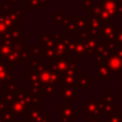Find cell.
<instances>
[{
    "label": "cell",
    "mask_w": 122,
    "mask_h": 122,
    "mask_svg": "<svg viewBox=\"0 0 122 122\" xmlns=\"http://www.w3.org/2000/svg\"><path fill=\"white\" fill-rule=\"evenodd\" d=\"M61 112L60 122H73L77 119V109L72 106V100H65L59 106Z\"/></svg>",
    "instance_id": "cell-1"
},
{
    "label": "cell",
    "mask_w": 122,
    "mask_h": 122,
    "mask_svg": "<svg viewBox=\"0 0 122 122\" xmlns=\"http://www.w3.org/2000/svg\"><path fill=\"white\" fill-rule=\"evenodd\" d=\"M111 72L107 61L94 62V76L97 77L99 81H112Z\"/></svg>",
    "instance_id": "cell-2"
},
{
    "label": "cell",
    "mask_w": 122,
    "mask_h": 122,
    "mask_svg": "<svg viewBox=\"0 0 122 122\" xmlns=\"http://www.w3.org/2000/svg\"><path fill=\"white\" fill-rule=\"evenodd\" d=\"M69 67V58H54L51 60L50 65H47V68L51 71L58 72L62 74Z\"/></svg>",
    "instance_id": "cell-3"
},
{
    "label": "cell",
    "mask_w": 122,
    "mask_h": 122,
    "mask_svg": "<svg viewBox=\"0 0 122 122\" xmlns=\"http://www.w3.org/2000/svg\"><path fill=\"white\" fill-rule=\"evenodd\" d=\"M103 24L101 20L98 17L90 16L89 17V24H88V30L92 37L98 38L101 35V30H102Z\"/></svg>",
    "instance_id": "cell-4"
},
{
    "label": "cell",
    "mask_w": 122,
    "mask_h": 122,
    "mask_svg": "<svg viewBox=\"0 0 122 122\" xmlns=\"http://www.w3.org/2000/svg\"><path fill=\"white\" fill-rule=\"evenodd\" d=\"M81 110L82 112H86V115H89L91 117H94V118H98L99 115V111L96 105L95 100H92V99H86V101L82 104L81 106Z\"/></svg>",
    "instance_id": "cell-5"
},
{
    "label": "cell",
    "mask_w": 122,
    "mask_h": 122,
    "mask_svg": "<svg viewBox=\"0 0 122 122\" xmlns=\"http://www.w3.org/2000/svg\"><path fill=\"white\" fill-rule=\"evenodd\" d=\"M112 55V51L108 49L106 44L99 43L96 50H95V54H94V62H103L107 61L109 57Z\"/></svg>",
    "instance_id": "cell-6"
},
{
    "label": "cell",
    "mask_w": 122,
    "mask_h": 122,
    "mask_svg": "<svg viewBox=\"0 0 122 122\" xmlns=\"http://www.w3.org/2000/svg\"><path fill=\"white\" fill-rule=\"evenodd\" d=\"M27 108H28V104H27V102L25 100L16 99L14 102L10 104V111L13 113V115L15 117L16 116H20L24 112H26Z\"/></svg>",
    "instance_id": "cell-7"
},
{
    "label": "cell",
    "mask_w": 122,
    "mask_h": 122,
    "mask_svg": "<svg viewBox=\"0 0 122 122\" xmlns=\"http://www.w3.org/2000/svg\"><path fill=\"white\" fill-rule=\"evenodd\" d=\"M119 1L118 0H106L105 2L101 3L103 9L110 13L114 19L117 18V9L119 6Z\"/></svg>",
    "instance_id": "cell-8"
},
{
    "label": "cell",
    "mask_w": 122,
    "mask_h": 122,
    "mask_svg": "<svg viewBox=\"0 0 122 122\" xmlns=\"http://www.w3.org/2000/svg\"><path fill=\"white\" fill-rule=\"evenodd\" d=\"M107 64L112 72L117 73L122 71V59H120L119 57L113 54H112L109 57V59L107 60Z\"/></svg>",
    "instance_id": "cell-9"
},
{
    "label": "cell",
    "mask_w": 122,
    "mask_h": 122,
    "mask_svg": "<svg viewBox=\"0 0 122 122\" xmlns=\"http://www.w3.org/2000/svg\"><path fill=\"white\" fill-rule=\"evenodd\" d=\"M77 97V90L74 87L60 88L59 98L64 100H73Z\"/></svg>",
    "instance_id": "cell-10"
},
{
    "label": "cell",
    "mask_w": 122,
    "mask_h": 122,
    "mask_svg": "<svg viewBox=\"0 0 122 122\" xmlns=\"http://www.w3.org/2000/svg\"><path fill=\"white\" fill-rule=\"evenodd\" d=\"M74 88L78 91H89L90 90V77L86 75L85 72H82L79 77L76 78V83Z\"/></svg>",
    "instance_id": "cell-11"
},
{
    "label": "cell",
    "mask_w": 122,
    "mask_h": 122,
    "mask_svg": "<svg viewBox=\"0 0 122 122\" xmlns=\"http://www.w3.org/2000/svg\"><path fill=\"white\" fill-rule=\"evenodd\" d=\"M54 51L56 54V58H68V51L65 45L64 40H59L55 43Z\"/></svg>",
    "instance_id": "cell-12"
},
{
    "label": "cell",
    "mask_w": 122,
    "mask_h": 122,
    "mask_svg": "<svg viewBox=\"0 0 122 122\" xmlns=\"http://www.w3.org/2000/svg\"><path fill=\"white\" fill-rule=\"evenodd\" d=\"M98 38L96 37H90L86 41V53L89 55H94L95 50L98 46Z\"/></svg>",
    "instance_id": "cell-13"
},
{
    "label": "cell",
    "mask_w": 122,
    "mask_h": 122,
    "mask_svg": "<svg viewBox=\"0 0 122 122\" xmlns=\"http://www.w3.org/2000/svg\"><path fill=\"white\" fill-rule=\"evenodd\" d=\"M65 45L67 47V51H68V55H71L75 53L76 51V43H77V37L76 38H70L69 36L66 37L64 39Z\"/></svg>",
    "instance_id": "cell-14"
},
{
    "label": "cell",
    "mask_w": 122,
    "mask_h": 122,
    "mask_svg": "<svg viewBox=\"0 0 122 122\" xmlns=\"http://www.w3.org/2000/svg\"><path fill=\"white\" fill-rule=\"evenodd\" d=\"M86 41L84 39L77 38V43H76V51L75 54L77 56V60L82 58V55L86 53Z\"/></svg>",
    "instance_id": "cell-15"
},
{
    "label": "cell",
    "mask_w": 122,
    "mask_h": 122,
    "mask_svg": "<svg viewBox=\"0 0 122 122\" xmlns=\"http://www.w3.org/2000/svg\"><path fill=\"white\" fill-rule=\"evenodd\" d=\"M76 76H61L60 80V88H69L74 87L76 83Z\"/></svg>",
    "instance_id": "cell-16"
},
{
    "label": "cell",
    "mask_w": 122,
    "mask_h": 122,
    "mask_svg": "<svg viewBox=\"0 0 122 122\" xmlns=\"http://www.w3.org/2000/svg\"><path fill=\"white\" fill-rule=\"evenodd\" d=\"M54 90H55V86L49 83V84L41 87V95L44 94V95H47V98H51L54 92Z\"/></svg>",
    "instance_id": "cell-17"
},
{
    "label": "cell",
    "mask_w": 122,
    "mask_h": 122,
    "mask_svg": "<svg viewBox=\"0 0 122 122\" xmlns=\"http://www.w3.org/2000/svg\"><path fill=\"white\" fill-rule=\"evenodd\" d=\"M50 78H51V70H49L47 68V70H45L44 71L39 73V80H40V83H41V87L49 84L50 83Z\"/></svg>",
    "instance_id": "cell-18"
},
{
    "label": "cell",
    "mask_w": 122,
    "mask_h": 122,
    "mask_svg": "<svg viewBox=\"0 0 122 122\" xmlns=\"http://www.w3.org/2000/svg\"><path fill=\"white\" fill-rule=\"evenodd\" d=\"M75 23L77 25L78 30H86L88 29V24H89V17H75Z\"/></svg>",
    "instance_id": "cell-19"
},
{
    "label": "cell",
    "mask_w": 122,
    "mask_h": 122,
    "mask_svg": "<svg viewBox=\"0 0 122 122\" xmlns=\"http://www.w3.org/2000/svg\"><path fill=\"white\" fill-rule=\"evenodd\" d=\"M42 57L43 59H51V60L56 58L54 48H43Z\"/></svg>",
    "instance_id": "cell-20"
},
{
    "label": "cell",
    "mask_w": 122,
    "mask_h": 122,
    "mask_svg": "<svg viewBox=\"0 0 122 122\" xmlns=\"http://www.w3.org/2000/svg\"><path fill=\"white\" fill-rule=\"evenodd\" d=\"M116 31V28L114 25H109V26H103L102 27V30H101V37L105 38L107 37L108 35L112 34V33H114Z\"/></svg>",
    "instance_id": "cell-21"
},
{
    "label": "cell",
    "mask_w": 122,
    "mask_h": 122,
    "mask_svg": "<svg viewBox=\"0 0 122 122\" xmlns=\"http://www.w3.org/2000/svg\"><path fill=\"white\" fill-rule=\"evenodd\" d=\"M26 7L31 11V12H36L38 8H39V2L38 0H25Z\"/></svg>",
    "instance_id": "cell-22"
},
{
    "label": "cell",
    "mask_w": 122,
    "mask_h": 122,
    "mask_svg": "<svg viewBox=\"0 0 122 122\" xmlns=\"http://www.w3.org/2000/svg\"><path fill=\"white\" fill-rule=\"evenodd\" d=\"M60 80H61V75L58 72H54L51 71V78H50V83L54 85L55 87L60 85Z\"/></svg>",
    "instance_id": "cell-23"
},
{
    "label": "cell",
    "mask_w": 122,
    "mask_h": 122,
    "mask_svg": "<svg viewBox=\"0 0 122 122\" xmlns=\"http://www.w3.org/2000/svg\"><path fill=\"white\" fill-rule=\"evenodd\" d=\"M107 122H122V112H113L107 116Z\"/></svg>",
    "instance_id": "cell-24"
},
{
    "label": "cell",
    "mask_w": 122,
    "mask_h": 122,
    "mask_svg": "<svg viewBox=\"0 0 122 122\" xmlns=\"http://www.w3.org/2000/svg\"><path fill=\"white\" fill-rule=\"evenodd\" d=\"M65 18H66V16H65V14L63 12L55 13L53 16H51V20L54 21L56 25H63Z\"/></svg>",
    "instance_id": "cell-25"
},
{
    "label": "cell",
    "mask_w": 122,
    "mask_h": 122,
    "mask_svg": "<svg viewBox=\"0 0 122 122\" xmlns=\"http://www.w3.org/2000/svg\"><path fill=\"white\" fill-rule=\"evenodd\" d=\"M3 93H4V99H5L9 104H11L12 102L15 101V99H16V98H15V93H13V92L8 91L7 89L3 92Z\"/></svg>",
    "instance_id": "cell-26"
},
{
    "label": "cell",
    "mask_w": 122,
    "mask_h": 122,
    "mask_svg": "<svg viewBox=\"0 0 122 122\" xmlns=\"http://www.w3.org/2000/svg\"><path fill=\"white\" fill-rule=\"evenodd\" d=\"M102 99H103V101H104L106 104L115 106V101H116V96H115V94H112V92H111V94H105Z\"/></svg>",
    "instance_id": "cell-27"
},
{
    "label": "cell",
    "mask_w": 122,
    "mask_h": 122,
    "mask_svg": "<svg viewBox=\"0 0 122 122\" xmlns=\"http://www.w3.org/2000/svg\"><path fill=\"white\" fill-rule=\"evenodd\" d=\"M93 1L94 0H83L82 1V7L84 8V10L87 11V12H91L92 7H93Z\"/></svg>",
    "instance_id": "cell-28"
},
{
    "label": "cell",
    "mask_w": 122,
    "mask_h": 122,
    "mask_svg": "<svg viewBox=\"0 0 122 122\" xmlns=\"http://www.w3.org/2000/svg\"><path fill=\"white\" fill-rule=\"evenodd\" d=\"M90 37H92V36H91V34H90V32H89L88 29L78 30V32H77V38L84 39V40H88Z\"/></svg>",
    "instance_id": "cell-29"
},
{
    "label": "cell",
    "mask_w": 122,
    "mask_h": 122,
    "mask_svg": "<svg viewBox=\"0 0 122 122\" xmlns=\"http://www.w3.org/2000/svg\"><path fill=\"white\" fill-rule=\"evenodd\" d=\"M7 90L10 91V92H13V93H15L18 91H20L21 89H20V86H18L17 84H15V82H10V83H9L7 85Z\"/></svg>",
    "instance_id": "cell-30"
},
{
    "label": "cell",
    "mask_w": 122,
    "mask_h": 122,
    "mask_svg": "<svg viewBox=\"0 0 122 122\" xmlns=\"http://www.w3.org/2000/svg\"><path fill=\"white\" fill-rule=\"evenodd\" d=\"M115 42L118 46H122V30H116V31H115Z\"/></svg>",
    "instance_id": "cell-31"
},
{
    "label": "cell",
    "mask_w": 122,
    "mask_h": 122,
    "mask_svg": "<svg viewBox=\"0 0 122 122\" xmlns=\"http://www.w3.org/2000/svg\"><path fill=\"white\" fill-rule=\"evenodd\" d=\"M7 110H10V104L4 98H1L0 99V112H4Z\"/></svg>",
    "instance_id": "cell-32"
},
{
    "label": "cell",
    "mask_w": 122,
    "mask_h": 122,
    "mask_svg": "<svg viewBox=\"0 0 122 122\" xmlns=\"http://www.w3.org/2000/svg\"><path fill=\"white\" fill-rule=\"evenodd\" d=\"M112 54L119 57L120 59H122V46H117V48L112 52Z\"/></svg>",
    "instance_id": "cell-33"
},
{
    "label": "cell",
    "mask_w": 122,
    "mask_h": 122,
    "mask_svg": "<svg viewBox=\"0 0 122 122\" xmlns=\"http://www.w3.org/2000/svg\"><path fill=\"white\" fill-rule=\"evenodd\" d=\"M38 2H39V8H45V7H47V5L48 4H50L51 3V0H38Z\"/></svg>",
    "instance_id": "cell-34"
},
{
    "label": "cell",
    "mask_w": 122,
    "mask_h": 122,
    "mask_svg": "<svg viewBox=\"0 0 122 122\" xmlns=\"http://www.w3.org/2000/svg\"><path fill=\"white\" fill-rule=\"evenodd\" d=\"M86 122H102V121H100L98 118H94V117L86 115Z\"/></svg>",
    "instance_id": "cell-35"
},
{
    "label": "cell",
    "mask_w": 122,
    "mask_h": 122,
    "mask_svg": "<svg viewBox=\"0 0 122 122\" xmlns=\"http://www.w3.org/2000/svg\"><path fill=\"white\" fill-rule=\"evenodd\" d=\"M21 0H8V4L11 5V4H19Z\"/></svg>",
    "instance_id": "cell-36"
},
{
    "label": "cell",
    "mask_w": 122,
    "mask_h": 122,
    "mask_svg": "<svg viewBox=\"0 0 122 122\" xmlns=\"http://www.w3.org/2000/svg\"><path fill=\"white\" fill-rule=\"evenodd\" d=\"M120 82H121V86H122V71H120Z\"/></svg>",
    "instance_id": "cell-37"
},
{
    "label": "cell",
    "mask_w": 122,
    "mask_h": 122,
    "mask_svg": "<svg viewBox=\"0 0 122 122\" xmlns=\"http://www.w3.org/2000/svg\"><path fill=\"white\" fill-rule=\"evenodd\" d=\"M120 98L122 99V86L120 87Z\"/></svg>",
    "instance_id": "cell-38"
},
{
    "label": "cell",
    "mask_w": 122,
    "mask_h": 122,
    "mask_svg": "<svg viewBox=\"0 0 122 122\" xmlns=\"http://www.w3.org/2000/svg\"><path fill=\"white\" fill-rule=\"evenodd\" d=\"M106 0H99V4H101V3H103V2H105Z\"/></svg>",
    "instance_id": "cell-39"
},
{
    "label": "cell",
    "mask_w": 122,
    "mask_h": 122,
    "mask_svg": "<svg viewBox=\"0 0 122 122\" xmlns=\"http://www.w3.org/2000/svg\"><path fill=\"white\" fill-rule=\"evenodd\" d=\"M0 122H5V121H4V120H3V118H2V117H1V116H0Z\"/></svg>",
    "instance_id": "cell-40"
},
{
    "label": "cell",
    "mask_w": 122,
    "mask_h": 122,
    "mask_svg": "<svg viewBox=\"0 0 122 122\" xmlns=\"http://www.w3.org/2000/svg\"><path fill=\"white\" fill-rule=\"evenodd\" d=\"M11 122H19V121H16V120H14V121H11Z\"/></svg>",
    "instance_id": "cell-41"
},
{
    "label": "cell",
    "mask_w": 122,
    "mask_h": 122,
    "mask_svg": "<svg viewBox=\"0 0 122 122\" xmlns=\"http://www.w3.org/2000/svg\"><path fill=\"white\" fill-rule=\"evenodd\" d=\"M119 1H120V2H122V0H119Z\"/></svg>",
    "instance_id": "cell-42"
}]
</instances>
